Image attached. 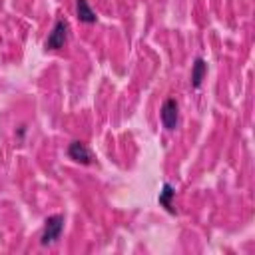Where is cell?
Wrapping results in <instances>:
<instances>
[{"mask_svg":"<svg viewBox=\"0 0 255 255\" xmlns=\"http://www.w3.org/2000/svg\"><path fill=\"white\" fill-rule=\"evenodd\" d=\"M68 32H70L68 20L58 18V20L54 22V26H52L48 38H46V44H44L46 50H60V48H64V44H66V40H68Z\"/></svg>","mask_w":255,"mask_h":255,"instance_id":"obj_1","label":"cell"},{"mask_svg":"<svg viewBox=\"0 0 255 255\" xmlns=\"http://www.w3.org/2000/svg\"><path fill=\"white\" fill-rule=\"evenodd\" d=\"M62 229H64V215H60V213L50 215L44 221V231L40 235V245H52L54 241H58L60 235H62Z\"/></svg>","mask_w":255,"mask_h":255,"instance_id":"obj_2","label":"cell"},{"mask_svg":"<svg viewBox=\"0 0 255 255\" xmlns=\"http://www.w3.org/2000/svg\"><path fill=\"white\" fill-rule=\"evenodd\" d=\"M159 118H161V124L167 131H173L179 124V108H177V102L175 98H167L161 106V112H159Z\"/></svg>","mask_w":255,"mask_h":255,"instance_id":"obj_3","label":"cell"},{"mask_svg":"<svg viewBox=\"0 0 255 255\" xmlns=\"http://www.w3.org/2000/svg\"><path fill=\"white\" fill-rule=\"evenodd\" d=\"M68 157L74 159V161H78V163H82V165H92L94 159H96L94 153H92V149L84 141H78V139L68 145Z\"/></svg>","mask_w":255,"mask_h":255,"instance_id":"obj_4","label":"cell"},{"mask_svg":"<svg viewBox=\"0 0 255 255\" xmlns=\"http://www.w3.org/2000/svg\"><path fill=\"white\" fill-rule=\"evenodd\" d=\"M76 16L82 24H94L98 20V16L92 10V6L88 4V0H76Z\"/></svg>","mask_w":255,"mask_h":255,"instance_id":"obj_5","label":"cell"},{"mask_svg":"<svg viewBox=\"0 0 255 255\" xmlns=\"http://www.w3.org/2000/svg\"><path fill=\"white\" fill-rule=\"evenodd\" d=\"M205 74H207V62L203 58H197L193 62V66H191V86L199 88L203 78H205Z\"/></svg>","mask_w":255,"mask_h":255,"instance_id":"obj_6","label":"cell"},{"mask_svg":"<svg viewBox=\"0 0 255 255\" xmlns=\"http://www.w3.org/2000/svg\"><path fill=\"white\" fill-rule=\"evenodd\" d=\"M173 197H175L173 185L171 183H163V187L159 191V205L165 207V211H169V213H175V209H173Z\"/></svg>","mask_w":255,"mask_h":255,"instance_id":"obj_7","label":"cell"}]
</instances>
